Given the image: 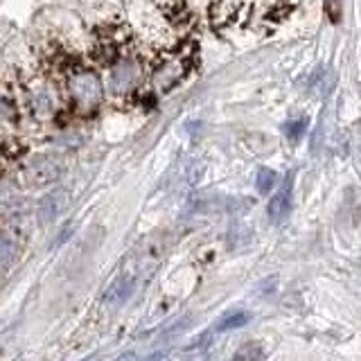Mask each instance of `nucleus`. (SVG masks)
<instances>
[{"label": "nucleus", "mask_w": 361, "mask_h": 361, "mask_svg": "<svg viewBox=\"0 0 361 361\" xmlns=\"http://www.w3.org/2000/svg\"><path fill=\"white\" fill-rule=\"evenodd\" d=\"M190 68V59L178 52H169L167 59L156 63V71H154V82L158 88L163 90H169L172 86H176L180 79H183V75L188 73Z\"/></svg>", "instance_id": "obj_2"}, {"label": "nucleus", "mask_w": 361, "mask_h": 361, "mask_svg": "<svg viewBox=\"0 0 361 361\" xmlns=\"http://www.w3.org/2000/svg\"><path fill=\"white\" fill-rule=\"evenodd\" d=\"M84 361H95V357H90V359H84Z\"/></svg>", "instance_id": "obj_10"}, {"label": "nucleus", "mask_w": 361, "mask_h": 361, "mask_svg": "<svg viewBox=\"0 0 361 361\" xmlns=\"http://www.w3.org/2000/svg\"><path fill=\"white\" fill-rule=\"evenodd\" d=\"M267 350L259 341H246L235 350L233 361H264Z\"/></svg>", "instance_id": "obj_7"}, {"label": "nucleus", "mask_w": 361, "mask_h": 361, "mask_svg": "<svg viewBox=\"0 0 361 361\" xmlns=\"http://www.w3.org/2000/svg\"><path fill=\"white\" fill-rule=\"evenodd\" d=\"M163 359H165V353H154V355L145 357V359H140V361H163Z\"/></svg>", "instance_id": "obj_9"}, {"label": "nucleus", "mask_w": 361, "mask_h": 361, "mask_svg": "<svg viewBox=\"0 0 361 361\" xmlns=\"http://www.w3.org/2000/svg\"><path fill=\"white\" fill-rule=\"evenodd\" d=\"M291 210V183L282 185L269 201V219L274 224H280Z\"/></svg>", "instance_id": "obj_5"}, {"label": "nucleus", "mask_w": 361, "mask_h": 361, "mask_svg": "<svg viewBox=\"0 0 361 361\" xmlns=\"http://www.w3.org/2000/svg\"><path fill=\"white\" fill-rule=\"evenodd\" d=\"M248 321H251V314H248V312H242V310H237V312H228V314H224L217 323H214V332H228V330H237V327H244V325H248Z\"/></svg>", "instance_id": "obj_6"}, {"label": "nucleus", "mask_w": 361, "mask_h": 361, "mask_svg": "<svg viewBox=\"0 0 361 361\" xmlns=\"http://www.w3.org/2000/svg\"><path fill=\"white\" fill-rule=\"evenodd\" d=\"M163 259V244L161 242H142L135 251L131 253V257L127 259V267L122 269V274L111 282L106 293H104V300L111 305H122L127 302L142 282H147L154 271L158 267V262Z\"/></svg>", "instance_id": "obj_1"}, {"label": "nucleus", "mask_w": 361, "mask_h": 361, "mask_svg": "<svg viewBox=\"0 0 361 361\" xmlns=\"http://www.w3.org/2000/svg\"><path fill=\"white\" fill-rule=\"evenodd\" d=\"M251 7H253V0H214V7H212L214 23L231 25V23L240 20V16L246 14Z\"/></svg>", "instance_id": "obj_4"}, {"label": "nucleus", "mask_w": 361, "mask_h": 361, "mask_svg": "<svg viewBox=\"0 0 361 361\" xmlns=\"http://www.w3.org/2000/svg\"><path fill=\"white\" fill-rule=\"evenodd\" d=\"M71 93H73V99L77 102V104L95 106L102 99V86L90 73L79 71L71 77Z\"/></svg>", "instance_id": "obj_3"}, {"label": "nucleus", "mask_w": 361, "mask_h": 361, "mask_svg": "<svg viewBox=\"0 0 361 361\" xmlns=\"http://www.w3.org/2000/svg\"><path fill=\"white\" fill-rule=\"evenodd\" d=\"M276 172L274 169H259V174H257V190L259 192H271V188L276 185Z\"/></svg>", "instance_id": "obj_8"}]
</instances>
